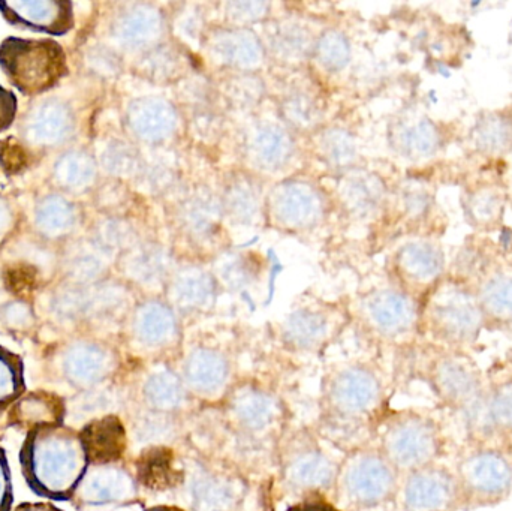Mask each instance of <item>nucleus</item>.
<instances>
[{
	"instance_id": "1",
	"label": "nucleus",
	"mask_w": 512,
	"mask_h": 511,
	"mask_svg": "<svg viewBox=\"0 0 512 511\" xmlns=\"http://www.w3.org/2000/svg\"><path fill=\"white\" fill-rule=\"evenodd\" d=\"M21 467L36 494L66 500L77 491L89 461L80 435L63 426H44L30 431Z\"/></svg>"
},
{
	"instance_id": "2",
	"label": "nucleus",
	"mask_w": 512,
	"mask_h": 511,
	"mask_svg": "<svg viewBox=\"0 0 512 511\" xmlns=\"http://www.w3.org/2000/svg\"><path fill=\"white\" fill-rule=\"evenodd\" d=\"M384 405V389L373 369L348 365L330 372L322 387V408L334 432L355 431L376 422Z\"/></svg>"
},
{
	"instance_id": "3",
	"label": "nucleus",
	"mask_w": 512,
	"mask_h": 511,
	"mask_svg": "<svg viewBox=\"0 0 512 511\" xmlns=\"http://www.w3.org/2000/svg\"><path fill=\"white\" fill-rule=\"evenodd\" d=\"M0 68L24 95L47 92L68 74L62 45L54 39L6 38L0 44Z\"/></svg>"
},
{
	"instance_id": "4",
	"label": "nucleus",
	"mask_w": 512,
	"mask_h": 511,
	"mask_svg": "<svg viewBox=\"0 0 512 511\" xmlns=\"http://www.w3.org/2000/svg\"><path fill=\"white\" fill-rule=\"evenodd\" d=\"M339 468V462L307 432H298L280 450V480L301 501L324 500L334 492Z\"/></svg>"
},
{
	"instance_id": "5",
	"label": "nucleus",
	"mask_w": 512,
	"mask_h": 511,
	"mask_svg": "<svg viewBox=\"0 0 512 511\" xmlns=\"http://www.w3.org/2000/svg\"><path fill=\"white\" fill-rule=\"evenodd\" d=\"M378 450L397 473L409 474L435 464L441 434L438 425L423 414H394L381 425Z\"/></svg>"
},
{
	"instance_id": "6",
	"label": "nucleus",
	"mask_w": 512,
	"mask_h": 511,
	"mask_svg": "<svg viewBox=\"0 0 512 511\" xmlns=\"http://www.w3.org/2000/svg\"><path fill=\"white\" fill-rule=\"evenodd\" d=\"M399 473L378 449H354L340 462L337 497L358 509H372L396 497Z\"/></svg>"
},
{
	"instance_id": "7",
	"label": "nucleus",
	"mask_w": 512,
	"mask_h": 511,
	"mask_svg": "<svg viewBox=\"0 0 512 511\" xmlns=\"http://www.w3.org/2000/svg\"><path fill=\"white\" fill-rule=\"evenodd\" d=\"M222 405L228 426L248 440L276 437L285 420L282 401L271 390L252 383L234 386Z\"/></svg>"
},
{
	"instance_id": "8",
	"label": "nucleus",
	"mask_w": 512,
	"mask_h": 511,
	"mask_svg": "<svg viewBox=\"0 0 512 511\" xmlns=\"http://www.w3.org/2000/svg\"><path fill=\"white\" fill-rule=\"evenodd\" d=\"M185 467L183 500L192 511H240L248 495L245 479L233 471L191 461Z\"/></svg>"
},
{
	"instance_id": "9",
	"label": "nucleus",
	"mask_w": 512,
	"mask_h": 511,
	"mask_svg": "<svg viewBox=\"0 0 512 511\" xmlns=\"http://www.w3.org/2000/svg\"><path fill=\"white\" fill-rule=\"evenodd\" d=\"M462 500L495 504L512 492V456L502 450L480 449L459 462L456 474Z\"/></svg>"
},
{
	"instance_id": "10",
	"label": "nucleus",
	"mask_w": 512,
	"mask_h": 511,
	"mask_svg": "<svg viewBox=\"0 0 512 511\" xmlns=\"http://www.w3.org/2000/svg\"><path fill=\"white\" fill-rule=\"evenodd\" d=\"M484 320L486 315L477 297L459 288L445 291L430 311L433 333L451 345L474 342L483 329Z\"/></svg>"
},
{
	"instance_id": "11",
	"label": "nucleus",
	"mask_w": 512,
	"mask_h": 511,
	"mask_svg": "<svg viewBox=\"0 0 512 511\" xmlns=\"http://www.w3.org/2000/svg\"><path fill=\"white\" fill-rule=\"evenodd\" d=\"M397 492L405 511H453L462 501L456 476L435 464L406 474Z\"/></svg>"
},
{
	"instance_id": "12",
	"label": "nucleus",
	"mask_w": 512,
	"mask_h": 511,
	"mask_svg": "<svg viewBox=\"0 0 512 511\" xmlns=\"http://www.w3.org/2000/svg\"><path fill=\"white\" fill-rule=\"evenodd\" d=\"M192 399L216 404L227 398L233 389V368L221 351L200 347L183 360L179 372Z\"/></svg>"
},
{
	"instance_id": "13",
	"label": "nucleus",
	"mask_w": 512,
	"mask_h": 511,
	"mask_svg": "<svg viewBox=\"0 0 512 511\" xmlns=\"http://www.w3.org/2000/svg\"><path fill=\"white\" fill-rule=\"evenodd\" d=\"M3 18L12 26L48 35H66L74 27V8L66 0H12L0 2Z\"/></svg>"
},
{
	"instance_id": "14",
	"label": "nucleus",
	"mask_w": 512,
	"mask_h": 511,
	"mask_svg": "<svg viewBox=\"0 0 512 511\" xmlns=\"http://www.w3.org/2000/svg\"><path fill=\"white\" fill-rule=\"evenodd\" d=\"M435 392L445 404L468 411L481 396L480 372L466 357L445 356L432 371Z\"/></svg>"
},
{
	"instance_id": "15",
	"label": "nucleus",
	"mask_w": 512,
	"mask_h": 511,
	"mask_svg": "<svg viewBox=\"0 0 512 511\" xmlns=\"http://www.w3.org/2000/svg\"><path fill=\"white\" fill-rule=\"evenodd\" d=\"M141 399L149 414L165 419H177L192 401L179 372L164 365L147 372L141 384Z\"/></svg>"
},
{
	"instance_id": "16",
	"label": "nucleus",
	"mask_w": 512,
	"mask_h": 511,
	"mask_svg": "<svg viewBox=\"0 0 512 511\" xmlns=\"http://www.w3.org/2000/svg\"><path fill=\"white\" fill-rule=\"evenodd\" d=\"M78 486H84L86 501L96 506L129 504L138 498L137 477L117 464L93 465Z\"/></svg>"
},
{
	"instance_id": "17",
	"label": "nucleus",
	"mask_w": 512,
	"mask_h": 511,
	"mask_svg": "<svg viewBox=\"0 0 512 511\" xmlns=\"http://www.w3.org/2000/svg\"><path fill=\"white\" fill-rule=\"evenodd\" d=\"M89 465L117 464L128 446L119 417L107 416L89 423L80 434Z\"/></svg>"
},
{
	"instance_id": "18",
	"label": "nucleus",
	"mask_w": 512,
	"mask_h": 511,
	"mask_svg": "<svg viewBox=\"0 0 512 511\" xmlns=\"http://www.w3.org/2000/svg\"><path fill=\"white\" fill-rule=\"evenodd\" d=\"M137 473L138 485L153 491H167L182 486L185 467L177 462L171 449L155 446L141 455Z\"/></svg>"
},
{
	"instance_id": "19",
	"label": "nucleus",
	"mask_w": 512,
	"mask_h": 511,
	"mask_svg": "<svg viewBox=\"0 0 512 511\" xmlns=\"http://www.w3.org/2000/svg\"><path fill=\"white\" fill-rule=\"evenodd\" d=\"M370 318L379 333L388 338H399L414 329L417 311L406 297L385 294L373 303Z\"/></svg>"
},
{
	"instance_id": "20",
	"label": "nucleus",
	"mask_w": 512,
	"mask_h": 511,
	"mask_svg": "<svg viewBox=\"0 0 512 511\" xmlns=\"http://www.w3.org/2000/svg\"><path fill=\"white\" fill-rule=\"evenodd\" d=\"M466 413L472 422L490 432H512V381L499 384Z\"/></svg>"
},
{
	"instance_id": "21",
	"label": "nucleus",
	"mask_w": 512,
	"mask_h": 511,
	"mask_svg": "<svg viewBox=\"0 0 512 511\" xmlns=\"http://www.w3.org/2000/svg\"><path fill=\"white\" fill-rule=\"evenodd\" d=\"M14 423L29 428L60 425L63 417V404L59 398L50 393H30L18 399L12 410Z\"/></svg>"
},
{
	"instance_id": "22",
	"label": "nucleus",
	"mask_w": 512,
	"mask_h": 511,
	"mask_svg": "<svg viewBox=\"0 0 512 511\" xmlns=\"http://www.w3.org/2000/svg\"><path fill=\"white\" fill-rule=\"evenodd\" d=\"M478 303L486 317L499 323L512 321V276H490L478 291Z\"/></svg>"
},
{
	"instance_id": "23",
	"label": "nucleus",
	"mask_w": 512,
	"mask_h": 511,
	"mask_svg": "<svg viewBox=\"0 0 512 511\" xmlns=\"http://www.w3.org/2000/svg\"><path fill=\"white\" fill-rule=\"evenodd\" d=\"M173 317L162 309H150L138 323V339L144 347L155 353L168 350L176 341Z\"/></svg>"
},
{
	"instance_id": "24",
	"label": "nucleus",
	"mask_w": 512,
	"mask_h": 511,
	"mask_svg": "<svg viewBox=\"0 0 512 511\" xmlns=\"http://www.w3.org/2000/svg\"><path fill=\"white\" fill-rule=\"evenodd\" d=\"M474 135L484 152H505L512 147V120L499 113L487 114L478 120Z\"/></svg>"
},
{
	"instance_id": "25",
	"label": "nucleus",
	"mask_w": 512,
	"mask_h": 511,
	"mask_svg": "<svg viewBox=\"0 0 512 511\" xmlns=\"http://www.w3.org/2000/svg\"><path fill=\"white\" fill-rule=\"evenodd\" d=\"M405 264L414 278L432 281L444 270V254L430 243L409 246L405 254Z\"/></svg>"
},
{
	"instance_id": "26",
	"label": "nucleus",
	"mask_w": 512,
	"mask_h": 511,
	"mask_svg": "<svg viewBox=\"0 0 512 511\" xmlns=\"http://www.w3.org/2000/svg\"><path fill=\"white\" fill-rule=\"evenodd\" d=\"M24 390L20 357L0 347V408L11 404Z\"/></svg>"
},
{
	"instance_id": "27",
	"label": "nucleus",
	"mask_w": 512,
	"mask_h": 511,
	"mask_svg": "<svg viewBox=\"0 0 512 511\" xmlns=\"http://www.w3.org/2000/svg\"><path fill=\"white\" fill-rule=\"evenodd\" d=\"M502 207L501 194L490 189L474 192L466 201V213L477 225H489L498 221Z\"/></svg>"
},
{
	"instance_id": "28",
	"label": "nucleus",
	"mask_w": 512,
	"mask_h": 511,
	"mask_svg": "<svg viewBox=\"0 0 512 511\" xmlns=\"http://www.w3.org/2000/svg\"><path fill=\"white\" fill-rule=\"evenodd\" d=\"M17 114V98L11 90L0 84V132L6 131L14 123Z\"/></svg>"
},
{
	"instance_id": "29",
	"label": "nucleus",
	"mask_w": 512,
	"mask_h": 511,
	"mask_svg": "<svg viewBox=\"0 0 512 511\" xmlns=\"http://www.w3.org/2000/svg\"><path fill=\"white\" fill-rule=\"evenodd\" d=\"M11 482H9L8 465L0 452V511H11Z\"/></svg>"
},
{
	"instance_id": "30",
	"label": "nucleus",
	"mask_w": 512,
	"mask_h": 511,
	"mask_svg": "<svg viewBox=\"0 0 512 511\" xmlns=\"http://www.w3.org/2000/svg\"><path fill=\"white\" fill-rule=\"evenodd\" d=\"M286 511H339L333 504L328 503V501L321 500H307L300 501V503L294 504L291 509Z\"/></svg>"
},
{
	"instance_id": "31",
	"label": "nucleus",
	"mask_w": 512,
	"mask_h": 511,
	"mask_svg": "<svg viewBox=\"0 0 512 511\" xmlns=\"http://www.w3.org/2000/svg\"><path fill=\"white\" fill-rule=\"evenodd\" d=\"M14 511H60L56 507L48 506V504H24Z\"/></svg>"
},
{
	"instance_id": "32",
	"label": "nucleus",
	"mask_w": 512,
	"mask_h": 511,
	"mask_svg": "<svg viewBox=\"0 0 512 511\" xmlns=\"http://www.w3.org/2000/svg\"><path fill=\"white\" fill-rule=\"evenodd\" d=\"M144 511H185V510L180 509V507H176V506H156V507H152V509H147Z\"/></svg>"
}]
</instances>
